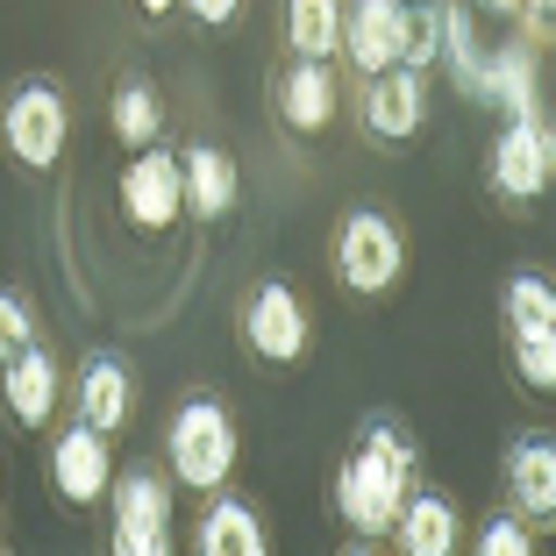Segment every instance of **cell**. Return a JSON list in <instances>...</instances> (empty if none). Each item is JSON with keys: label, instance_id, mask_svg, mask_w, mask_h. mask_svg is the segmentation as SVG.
<instances>
[{"label": "cell", "instance_id": "cell-20", "mask_svg": "<svg viewBox=\"0 0 556 556\" xmlns=\"http://www.w3.org/2000/svg\"><path fill=\"white\" fill-rule=\"evenodd\" d=\"M108 129H115L122 150H143V143H164V100L150 79H122L108 93Z\"/></svg>", "mask_w": 556, "mask_h": 556}, {"label": "cell", "instance_id": "cell-5", "mask_svg": "<svg viewBox=\"0 0 556 556\" xmlns=\"http://www.w3.org/2000/svg\"><path fill=\"white\" fill-rule=\"evenodd\" d=\"M65 136H72V108H65L58 86L29 79L22 93H8V108H0V143H8V157H15L22 172H58Z\"/></svg>", "mask_w": 556, "mask_h": 556}, {"label": "cell", "instance_id": "cell-21", "mask_svg": "<svg viewBox=\"0 0 556 556\" xmlns=\"http://www.w3.org/2000/svg\"><path fill=\"white\" fill-rule=\"evenodd\" d=\"M286 50L293 58H336L343 50V0H286Z\"/></svg>", "mask_w": 556, "mask_h": 556}, {"label": "cell", "instance_id": "cell-19", "mask_svg": "<svg viewBox=\"0 0 556 556\" xmlns=\"http://www.w3.org/2000/svg\"><path fill=\"white\" fill-rule=\"evenodd\" d=\"M264 521L250 500H207V514L193 521V549L200 556H264Z\"/></svg>", "mask_w": 556, "mask_h": 556}, {"label": "cell", "instance_id": "cell-9", "mask_svg": "<svg viewBox=\"0 0 556 556\" xmlns=\"http://www.w3.org/2000/svg\"><path fill=\"white\" fill-rule=\"evenodd\" d=\"M414 43V0H350L343 8V58L371 79L386 65H407Z\"/></svg>", "mask_w": 556, "mask_h": 556}, {"label": "cell", "instance_id": "cell-16", "mask_svg": "<svg viewBox=\"0 0 556 556\" xmlns=\"http://www.w3.org/2000/svg\"><path fill=\"white\" fill-rule=\"evenodd\" d=\"M478 108H500V115H535V50L528 43H500L478 58V79H471Z\"/></svg>", "mask_w": 556, "mask_h": 556}, {"label": "cell", "instance_id": "cell-7", "mask_svg": "<svg viewBox=\"0 0 556 556\" xmlns=\"http://www.w3.org/2000/svg\"><path fill=\"white\" fill-rule=\"evenodd\" d=\"M243 343L250 357L264 364H300L314 343V321H307V300L286 286V278H264L257 293L243 300Z\"/></svg>", "mask_w": 556, "mask_h": 556}, {"label": "cell", "instance_id": "cell-15", "mask_svg": "<svg viewBox=\"0 0 556 556\" xmlns=\"http://www.w3.org/2000/svg\"><path fill=\"white\" fill-rule=\"evenodd\" d=\"M507 500L521 521L556 514V442L549 435H514L507 442Z\"/></svg>", "mask_w": 556, "mask_h": 556}, {"label": "cell", "instance_id": "cell-4", "mask_svg": "<svg viewBox=\"0 0 556 556\" xmlns=\"http://www.w3.org/2000/svg\"><path fill=\"white\" fill-rule=\"evenodd\" d=\"M108 549L115 556H164L172 549V485L157 471H115L108 485Z\"/></svg>", "mask_w": 556, "mask_h": 556}, {"label": "cell", "instance_id": "cell-12", "mask_svg": "<svg viewBox=\"0 0 556 556\" xmlns=\"http://www.w3.org/2000/svg\"><path fill=\"white\" fill-rule=\"evenodd\" d=\"M236 193H243V172H236L229 150H214V143L179 150V207L193 222H222L236 207Z\"/></svg>", "mask_w": 556, "mask_h": 556}, {"label": "cell", "instance_id": "cell-27", "mask_svg": "<svg viewBox=\"0 0 556 556\" xmlns=\"http://www.w3.org/2000/svg\"><path fill=\"white\" fill-rule=\"evenodd\" d=\"M186 8H193V22H207V29H229L243 0H186Z\"/></svg>", "mask_w": 556, "mask_h": 556}, {"label": "cell", "instance_id": "cell-22", "mask_svg": "<svg viewBox=\"0 0 556 556\" xmlns=\"http://www.w3.org/2000/svg\"><path fill=\"white\" fill-rule=\"evenodd\" d=\"M500 314H507V336L521 328H556V286L542 271H514L500 286Z\"/></svg>", "mask_w": 556, "mask_h": 556}, {"label": "cell", "instance_id": "cell-6", "mask_svg": "<svg viewBox=\"0 0 556 556\" xmlns=\"http://www.w3.org/2000/svg\"><path fill=\"white\" fill-rule=\"evenodd\" d=\"M122 222L143 236H164V229H179L186 207H179V150H164V143H143L129 150V164H122Z\"/></svg>", "mask_w": 556, "mask_h": 556}, {"label": "cell", "instance_id": "cell-13", "mask_svg": "<svg viewBox=\"0 0 556 556\" xmlns=\"http://www.w3.org/2000/svg\"><path fill=\"white\" fill-rule=\"evenodd\" d=\"M58 400H65V378H58V364L36 343L0 364V407L15 414V428H43L50 414H58Z\"/></svg>", "mask_w": 556, "mask_h": 556}, {"label": "cell", "instance_id": "cell-17", "mask_svg": "<svg viewBox=\"0 0 556 556\" xmlns=\"http://www.w3.org/2000/svg\"><path fill=\"white\" fill-rule=\"evenodd\" d=\"M278 122L293 136H321L336 122V79H328V58H293L286 79H278Z\"/></svg>", "mask_w": 556, "mask_h": 556}, {"label": "cell", "instance_id": "cell-31", "mask_svg": "<svg viewBox=\"0 0 556 556\" xmlns=\"http://www.w3.org/2000/svg\"><path fill=\"white\" fill-rule=\"evenodd\" d=\"M0 549H8V542H0Z\"/></svg>", "mask_w": 556, "mask_h": 556}, {"label": "cell", "instance_id": "cell-30", "mask_svg": "<svg viewBox=\"0 0 556 556\" xmlns=\"http://www.w3.org/2000/svg\"><path fill=\"white\" fill-rule=\"evenodd\" d=\"M485 8H500V15H521V0H485Z\"/></svg>", "mask_w": 556, "mask_h": 556}, {"label": "cell", "instance_id": "cell-23", "mask_svg": "<svg viewBox=\"0 0 556 556\" xmlns=\"http://www.w3.org/2000/svg\"><path fill=\"white\" fill-rule=\"evenodd\" d=\"M435 58H450V79L464 86L471 100V79H478V36H471V8H435Z\"/></svg>", "mask_w": 556, "mask_h": 556}, {"label": "cell", "instance_id": "cell-26", "mask_svg": "<svg viewBox=\"0 0 556 556\" xmlns=\"http://www.w3.org/2000/svg\"><path fill=\"white\" fill-rule=\"evenodd\" d=\"M29 343H36V307L0 286V364L15 357V350H29Z\"/></svg>", "mask_w": 556, "mask_h": 556}, {"label": "cell", "instance_id": "cell-25", "mask_svg": "<svg viewBox=\"0 0 556 556\" xmlns=\"http://www.w3.org/2000/svg\"><path fill=\"white\" fill-rule=\"evenodd\" d=\"M478 556H535V535H528L521 514H492L478 528Z\"/></svg>", "mask_w": 556, "mask_h": 556}, {"label": "cell", "instance_id": "cell-8", "mask_svg": "<svg viewBox=\"0 0 556 556\" xmlns=\"http://www.w3.org/2000/svg\"><path fill=\"white\" fill-rule=\"evenodd\" d=\"M556 179V136L542 115H507V129L492 136V186L507 200H542Z\"/></svg>", "mask_w": 556, "mask_h": 556}, {"label": "cell", "instance_id": "cell-29", "mask_svg": "<svg viewBox=\"0 0 556 556\" xmlns=\"http://www.w3.org/2000/svg\"><path fill=\"white\" fill-rule=\"evenodd\" d=\"M172 8H179V0H143V15H172Z\"/></svg>", "mask_w": 556, "mask_h": 556}, {"label": "cell", "instance_id": "cell-3", "mask_svg": "<svg viewBox=\"0 0 556 556\" xmlns=\"http://www.w3.org/2000/svg\"><path fill=\"white\" fill-rule=\"evenodd\" d=\"M328 264H336V286H343V293L378 300V293H393L400 271H407V236H400L393 214H378V207H350L343 222H336Z\"/></svg>", "mask_w": 556, "mask_h": 556}, {"label": "cell", "instance_id": "cell-11", "mask_svg": "<svg viewBox=\"0 0 556 556\" xmlns=\"http://www.w3.org/2000/svg\"><path fill=\"white\" fill-rule=\"evenodd\" d=\"M428 122V79L414 65H386L371 72V86H364V129L386 136V143H407V136H421Z\"/></svg>", "mask_w": 556, "mask_h": 556}, {"label": "cell", "instance_id": "cell-18", "mask_svg": "<svg viewBox=\"0 0 556 556\" xmlns=\"http://www.w3.org/2000/svg\"><path fill=\"white\" fill-rule=\"evenodd\" d=\"M79 421L86 428H100V435H115V428H129V414H136V378H129V364L122 357H86L79 364Z\"/></svg>", "mask_w": 556, "mask_h": 556}, {"label": "cell", "instance_id": "cell-24", "mask_svg": "<svg viewBox=\"0 0 556 556\" xmlns=\"http://www.w3.org/2000/svg\"><path fill=\"white\" fill-rule=\"evenodd\" d=\"M514 371L535 393H556V328H521L514 336Z\"/></svg>", "mask_w": 556, "mask_h": 556}, {"label": "cell", "instance_id": "cell-14", "mask_svg": "<svg viewBox=\"0 0 556 556\" xmlns=\"http://www.w3.org/2000/svg\"><path fill=\"white\" fill-rule=\"evenodd\" d=\"M386 535H393L400 556H450V549L464 542V514L450 507L442 492H407Z\"/></svg>", "mask_w": 556, "mask_h": 556}, {"label": "cell", "instance_id": "cell-10", "mask_svg": "<svg viewBox=\"0 0 556 556\" xmlns=\"http://www.w3.org/2000/svg\"><path fill=\"white\" fill-rule=\"evenodd\" d=\"M108 485H115V450H108V435L72 421L65 435L50 442V492H58L65 507H100Z\"/></svg>", "mask_w": 556, "mask_h": 556}, {"label": "cell", "instance_id": "cell-2", "mask_svg": "<svg viewBox=\"0 0 556 556\" xmlns=\"http://www.w3.org/2000/svg\"><path fill=\"white\" fill-rule=\"evenodd\" d=\"M236 457H243V435H236L229 407L207 393H193L179 414H172V428H164V464H172V478H179L186 492H222L236 471Z\"/></svg>", "mask_w": 556, "mask_h": 556}, {"label": "cell", "instance_id": "cell-1", "mask_svg": "<svg viewBox=\"0 0 556 556\" xmlns=\"http://www.w3.org/2000/svg\"><path fill=\"white\" fill-rule=\"evenodd\" d=\"M414 464H421V450H414V435L400 421L364 428L357 450L336 464V514H343L350 535H386L393 528L400 500L414 492Z\"/></svg>", "mask_w": 556, "mask_h": 556}, {"label": "cell", "instance_id": "cell-28", "mask_svg": "<svg viewBox=\"0 0 556 556\" xmlns=\"http://www.w3.org/2000/svg\"><path fill=\"white\" fill-rule=\"evenodd\" d=\"M521 15H535V22H549V15H556V0H521Z\"/></svg>", "mask_w": 556, "mask_h": 556}]
</instances>
